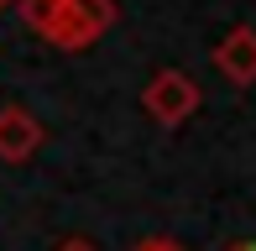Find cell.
<instances>
[{"label": "cell", "mask_w": 256, "mask_h": 251, "mask_svg": "<svg viewBox=\"0 0 256 251\" xmlns=\"http://www.w3.org/2000/svg\"><path fill=\"white\" fill-rule=\"evenodd\" d=\"M220 251H251V241H230V246H220Z\"/></svg>", "instance_id": "52a82bcc"}, {"label": "cell", "mask_w": 256, "mask_h": 251, "mask_svg": "<svg viewBox=\"0 0 256 251\" xmlns=\"http://www.w3.org/2000/svg\"><path fill=\"white\" fill-rule=\"evenodd\" d=\"M16 6H21V21L37 37L63 52L94 48L115 26V0H16Z\"/></svg>", "instance_id": "6da1fadb"}, {"label": "cell", "mask_w": 256, "mask_h": 251, "mask_svg": "<svg viewBox=\"0 0 256 251\" xmlns=\"http://www.w3.org/2000/svg\"><path fill=\"white\" fill-rule=\"evenodd\" d=\"M199 105H204V94H199V84H194V74H183V68H157V74L146 78V89H142V110L157 126H168V131L183 126Z\"/></svg>", "instance_id": "7a4b0ae2"}, {"label": "cell", "mask_w": 256, "mask_h": 251, "mask_svg": "<svg viewBox=\"0 0 256 251\" xmlns=\"http://www.w3.org/2000/svg\"><path fill=\"white\" fill-rule=\"evenodd\" d=\"M48 131L26 105H0V162H26L42 152Z\"/></svg>", "instance_id": "3957f363"}, {"label": "cell", "mask_w": 256, "mask_h": 251, "mask_svg": "<svg viewBox=\"0 0 256 251\" xmlns=\"http://www.w3.org/2000/svg\"><path fill=\"white\" fill-rule=\"evenodd\" d=\"M52 251H100L94 241H84V236H68V241H58Z\"/></svg>", "instance_id": "8992f818"}, {"label": "cell", "mask_w": 256, "mask_h": 251, "mask_svg": "<svg viewBox=\"0 0 256 251\" xmlns=\"http://www.w3.org/2000/svg\"><path fill=\"white\" fill-rule=\"evenodd\" d=\"M251 251H256V241H251Z\"/></svg>", "instance_id": "9c48e42d"}, {"label": "cell", "mask_w": 256, "mask_h": 251, "mask_svg": "<svg viewBox=\"0 0 256 251\" xmlns=\"http://www.w3.org/2000/svg\"><path fill=\"white\" fill-rule=\"evenodd\" d=\"M6 6H16V0H0V10H6Z\"/></svg>", "instance_id": "ba28073f"}, {"label": "cell", "mask_w": 256, "mask_h": 251, "mask_svg": "<svg viewBox=\"0 0 256 251\" xmlns=\"http://www.w3.org/2000/svg\"><path fill=\"white\" fill-rule=\"evenodd\" d=\"M214 74L230 78L236 89L256 84V26H230L214 48Z\"/></svg>", "instance_id": "277c9868"}, {"label": "cell", "mask_w": 256, "mask_h": 251, "mask_svg": "<svg viewBox=\"0 0 256 251\" xmlns=\"http://www.w3.org/2000/svg\"><path fill=\"white\" fill-rule=\"evenodd\" d=\"M131 251H183L172 236H152V241H142V246H131Z\"/></svg>", "instance_id": "5b68a950"}]
</instances>
